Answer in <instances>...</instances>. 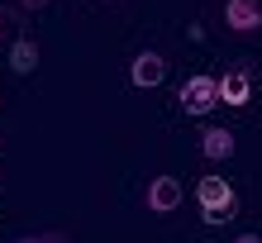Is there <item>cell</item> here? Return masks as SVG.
Here are the masks:
<instances>
[{"instance_id":"6da1fadb","label":"cell","mask_w":262,"mask_h":243,"mask_svg":"<svg viewBox=\"0 0 262 243\" xmlns=\"http://www.w3.org/2000/svg\"><path fill=\"white\" fill-rule=\"evenodd\" d=\"M195 201H200V219H205V224L234 219V186H229L224 176H200Z\"/></svg>"},{"instance_id":"7a4b0ae2","label":"cell","mask_w":262,"mask_h":243,"mask_svg":"<svg viewBox=\"0 0 262 243\" xmlns=\"http://www.w3.org/2000/svg\"><path fill=\"white\" fill-rule=\"evenodd\" d=\"M220 105V86H214V77H191L186 86H181V110L186 115H205Z\"/></svg>"},{"instance_id":"3957f363","label":"cell","mask_w":262,"mask_h":243,"mask_svg":"<svg viewBox=\"0 0 262 243\" xmlns=\"http://www.w3.org/2000/svg\"><path fill=\"white\" fill-rule=\"evenodd\" d=\"M224 24L234 34H257L262 29V0H229L224 5Z\"/></svg>"},{"instance_id":"277c9868","label":"cell","mask_w":262,"mask_h":243,"mask_svg":"<svg viewBox=\"0 0 262 243\" xmlns=\"http://www.w3.org/2000/svg\"><path fill=\"white\" fill-rule=\"evenodd\" d=\"M181 205V181L177 176H152L148 181V210L152 215H172Z\"/></svg>"},{"instance_id":"5b68a950","label":"cell","mask_w":262,"mask_h":243,"mask_svg":"<svg viewBox=\"0 0 262 243\" xmlns=\"http://www.w3.org/2000/svg\"><path fill=\"white\" fill-rule=\"evenodd\" d=\"M129 77H134V86H143V91H148V86H158V81L167 77V62H162L158 53H138V57H134V67H129Z\"/></svg>"},{"instance_id":"8992f818","label":"cell","mask_w":262,"mask_h":243,"mask_svg":"<svg viewBox=\"0 0 262 243\" xmlns=\"http://www.w3.org/2000/svg\"><path fill=\"white\" fill-rule=\"evenodd\" d=\"M220 86V100L224 105H248V67H238V72H224V81H214Z\"/></svg>"},{"instance_id":"52a82bcc","label":"cell","mask_w":262,"mask_h":243,"mask_svg":"<svg viewBox=\"0 0 262 243\" xmlns=\"http://www.w3.org/2000/svg\"><path fill=\"white\" fill-rule=\"evenodd\" d=\"M200 153H205L210 162L234 158V134H229V129H205V134H200Z\"/></svg>"},{"instance_id":"ba28073f","label":"cell","mask_w":262,"mask_h":243,"mask_svg":"<svg viewBox=\"0 0 262 243\" xmlns=\"http://www.w3.org/2000/svg\"><path fill=\"white\" fill-rule=\"evenodd\" d=\"M10 67L19 72V77H29V72L38 67V43L34 38H14L10 43Z\"/></svg>"},{"instance_id":"9c48e42d","label":"cell","mask_w":262,"mask_h":243,"mask_svg":"<svg viewBox=\"0 0 262 243\" xmlns=\"http://www.w3.org/2000/svg\"><path fill=\"white\" fill-rule=\"evenodd\" d=\"M19 243H67L62 234H38V238H19Z\"/></svg>"},{"instance_id":"30bf717a","label":"cell","mask_w":262,"mask_h":243,"mask_svg":"<svg viewBox=\"0 0 262 243\" xmlns=\"http://www.w3.org/2000/svg\"><path fill=\"white\" fill-rule=\"evenodd\" d=\"M19 5H24V10H43L48 0H19Z\"/></svg>"},{"instance_id":"8fae6325","label":"cell","mask_w":262,"mask_h":243,"mask_svg":"<svg viewBox=\"0 0 262 243\" xmlns=\"http://www.w3.org/2000/svg\"><path fill=\"white\" fill-rule=\"evenodd\" d=\"M234 243H262V238H257V234H243V238H234Z\"/></svg>"}]
</instances>
